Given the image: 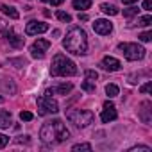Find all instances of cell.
<instances>
[{
  "label": "cell",
  "instance_id": "2e32d148",
  "mask_svg": "<svg viewBox=\"0 0 152 152\" xmlns=\"http://www.w3.org/2000/svg\"><path fill=\"white\" fill-rule=\"evenodd\" d=\"M0 11H2L4 15H7L9 18H13V20H18L20 18V13L15 9V7H11V6H6V4H0Z\"/></svg>",
  "mask_w": 152,
  "mask_h": 152
},
{
  "label": "cell",
  "instance_id": "44dd1931",
  "mask_svg": "<svg viewBox=\"0 0 152 152\" xmlns=\"http://www.w3.org/2000/svg\"><path fill=\"white\" fill-rule=\"evenodd\" d=\"M152 23V16L150 15H147V16H141V18H138V25H141V27H148Z\"/></svg>",
  "mask_w": 152,
  "mask_h": 152
},
{
  "label": "cell",
  "instance_id": "8fae6325",
  "mask_svg": "<svg viewBox=\"0 0 152 152\" xmlns=\"http://www.w3.org/2000/svg\"><path fill=\"white\" fill-rule=\"evenodd\" d=\"M93 31H95L97 34L106 36V34H109V32L113 31V23H111L109 20H95V23H93Z\"/></svg>",
  "mask_w": 152,
  "mask_h": 152
},
{
  "label": "cell",
  "instance_id": "8992f818",
  "mask_svg": "<svg viewBox=\"0 0 152 152\" xmlns=\"http://www.w3.org/2000/svg\"><path fill=\"white\" fill-rule=\"evenodd\" d=\"M59 111V106L56 102V99H52V93L47 91L45 95H41L38 99V115L39 116H45V115H50V113H57Z\"/></svg>",
  "mask_w": 152,
  "mask_h": 152
},
{
  "label": "cell",
  "instance_id": "e0dca14e",
  "mask_svg": "<svg viewBox=\"0 0 152 152\" xmlns=\"http://www.w3.org/2000/svg\"><path fill=\"white\" fill-rule=\"evenodd\" d=\"M100 9L106 13V15H109V16H116L120 11H118V7L115 6V4H109V2H102L100 4Z\"/></svg>",
  "mask_w": 152,
  "mask_h": 152
},
{
  "label": "cell",
  "instance_id": "7a4b0ae2",
  "mask_svg": "<svg viewBox=\"0 0 152 152\" xmlns=\"http://www.w3.org/2000/svg\"><path fill=\"white\" fill-rule=\"evenodd\" d=\"M63 47L75 56H84L88 50V36L81 27H72L63 39Z\"/></svg>",
  "mask_w": 152,
  "mask_h": 152
},
{
  "label": "cell",
  "instance_id": "ffe728a7",
  "mask_svg": "<svg viewBox=\"0 0 152 152\" xmlns=\"http://www.w3.org/2000/svg\"><path fill=\"white\" fill-rule=\"evenodd\" d=\"M84 75H86V81H91V83H95V81L99 79V73H97L95 70H86Z\"/></svg>",
  "mask_w": 152,
  "mask_h": 152
},
{
  "label": "cell",
  "instance_id": "30bf717a",
  "mask_svg": "<svg viewBox=\"0 0 152 152\" xmlns=\"http://www.w3.org/2000/svg\"><path fill=\"white\" fill-rule=\"evenodd\" d=\"M4 36H6V39L15 47V48H22L23 47V43H25V38H22V36H18V34H15V31H13V27H9V29H4Z\"/></svg>",
  "mask_w": 152,
  "mask_h": 152
},
{
  "label": "cell",
  "instance_id": "d6986e66",
  "mask_svg": "<svg viewBox=\"0 0 152 152\" xmlns=\"http://www.w3.org/2000/svg\"><path fill=\"white\" fill-rule=\"evenodd\" d=\"M106 93H107V97H116L120 93V90H118L116 84H107L106 86Z\"/></svg>",
  "mask_w": 152,
  "mask_h": 152
},
{
  "label": "cell",
  "instance_id": "83f0119b",
  "mask_svg": "<svg viewBox=\"0 0 152 152\" xmlns=\"http://www.w3.org/2000/svg\"><path fill=\"white\" fill-rule=\"evenodd\" d=\"M7 143H9V136H6V134H0V148H4Z\"/></svg>",
  "mask_w": 152,
  "mask_h": 152
},
{
  "label": "cell",
  "instance_id": "603a6c76",
  "mask_svg": "<svg viewBox=\"0 0 152 152\" xmlns=\"http://www.w3.org/2000/svg\"><path fill=\"white\" fill-rule=\"evenodd\" d=\"M72 150H75V152L77 150H91V145L90 143H77V145L72 147Z\"/></svg>",
  "mask_w": 152,
  "mask_h": 152
},
{
  "label": "cell",
  "instance_id": "ba28073f",
  "mask_svg": "<svg viewBox=\"0 0 152 152\" xmlns=\"http://www.w3.org/2000/svg\"><path fill=\"white\" fill-rule=\"evenodd\" d=\"M48 31V23L45 22H38V20H31L25 27V34L27 36H36V34H43Z\"/></svg>",
  "mask_w": 152,
  "mask_h": 152
},
{
  "label": "cell",
  "instance_id": "f1b7e54d",
  "mask_svg": "<svg viewBox=\"0 0 152 152\" xmlns=\"http://www.w3.org/2000/svg\"><path fill=\"white\" fill-rule=\"evenodd\" d=\"M150 88H152V81H148L147 84H143V86L140 88V91H141V93H150Z\"/></svg>",
  "mask_w": 152,
  "mask_h": 152
},
{
  "label": "cell",
  "instance_id": "5b68a950",
  "mask_svg": "<svg viewBox=\"0 0 152 152\" xmlns=\"http://www.w3.org/2000/svg\"><path fill=\"white\" fill-rule=\"evenodd\" d=\"M118 50L125 56V59L129 61H140L145 57V48L138 43H120Z\"/></svg>",
  "mask_w": 152,
  "mask_h": 152
},
{
  "label": "cell",
  "instance_id": "9c48e42d",
  "mask_svg": "<svg viewBox=\"0 0 152 152\" xmlns=\"http://www.w3.org/2000/svg\"><path fill=\"white\" fill-rule=\"evenodd\" d=\"M116 116H118V115H116L115 104L109 102V100H106V102H104V109H102V113H100V120H102L104 124H109V122H113Z\"/></svg>",
  "mask_w": 152,
  "mask_h": 152
},
{
  "label": "cell",
  "instance_id": "3957f363",
  "mask_svg": "<svg viewBox=\"0 0 152 152\" xmlns=\"http://www.w3.org/2000/svg\"><path fill=\"white\" fill-rule=\"evenodd\" d=\"M50 73L54 77H72L77 73V64L68 59L64 54H56L50 64Z\"/></svg>",
  "mask_w": 152,
  "mask_h": 152
},
{
  "label": "cell",
  "instance_id": "d590c367",
  "mask_svg": "<svg viewBox=\"0 0 152 152\" xmlns=\"http://www.w3.org/2000/svg\"><path fill=\"white\" fill-rule=\"evenodd\" d=\"M41 2H48V0H41Z\"/></svg>",
  "mask_w": 152,
  "mask_h": 152
},
{
  "label": "cell",
  "instance_id": "d6a6232c",
  "mask_svg": "<svg viewBox=\"0 0 152 152\" xmlns=\"http://www.w3.org/2000/svg\"><path fill=\"white\" fill-rule=\"evenodd\" d=\"M4 29H6V22L0 18V31H4Z\"/></svg>",
  "mask_w": 152,
  "mask_h": 152
},
{
  "label": "cell",
  "instance_id": "5bb4252c",
  "mask_svg": "<svg viewBox=\"0 0 152 152\" xmlns=\"http://www.w3.org/2000/svg\"><path fill=\"white\" fill-rule=\"evenodd\" d=\"M13 125V118H11V113L6 111V109H0V129H7Z\"/></svg>",
  "mask_w": 152,
  "mask_h": 152
},
{
  "label": "cell",
  "instance_id": "d4e9b609",
  "mask_svg": "<svg viewBox=\"0 0 152 152\" xmlns=\"http://www.w3.org/2000/svg\"><path fill=\"white\" fill-rule=\"evenodd\" d=\"M32 118H34V115L31 111H22L20 113V120H23V122H31Z\"/></svg>",
  "mask_w": 152,
  "mask_h": 152
},
{
  "label": "cell",
  "instance_id": "f546056e",
  "mask_svg": "<svg viewBox=\"0 0 152 152\" xmlns=\"http://www.w3.org/2000/svg\"><path fill=\"white\" fill-rule=\"evenodd\" d=\"M136 150H143V152H150V147H147V145H138V147H132V148H131V152H136Z\"/></svg>",
  "mask_w": 152,
  "mask_h": 152
},
{
  "label": "cell",
  "instance_id": "ac0fdd59",
  "mask_svg": "<svg viewBox=\"0 0 152 152\" xmlns=\"http://www.w3.org/2000/svg\"><path fill=\"white\" fill-rule=\"evenodd\" d=\"M73 9H77V11H81V9H90V6H91V0H73Z\"/></svg>",
  "mask_w": 152,
  "mask_h": 152
},
{
  "label": "cell",
  "instance_id": "4dcf8cb0",
  "mask_svg": "<svg viewBox=\"0 0 152 152\" xmlns=\"http://www.w3.org/2000/svg\"><path fill=\"white\" fill-rule=\"evenodd\" d=\"M143 9L145 11H150L152 9V0H145V2H143Z\"/></svg>",
  "mask_w": 152,
  "mask_h": 152
},
{
  "label": "cell",
  "instance_id": "836d02e7",
  "mask_svg": "<svg viewBox=\"0 0 152 152\" xmlns=\"http://www.w3.org/2000/svg\"><path fill=\"white\" fill-rule=\"evenodd\" d=\"M79 20H83V22H86V20H88V15H79Z\"/></svg>",
  "mask_w": 152,
  "mask_h": 152
},
{
  "label": "cell",
  "instance_id": "4316f807",
  "mask_svg": "<svg viewBox=\"0 0 152 152\" xmlns=\"http://www.w3.org/2000/svg\"><path fill=\"white\" fill-rule=\"evenodd\" d=\"M138 15V9L136 7H129V9H124V16H134Z\"/></svg>",
  "mask_w": 152,
  "mask_h": 152
},
{
  "label": "cell",
  "instance_id": "9a60e30c",
  "mask_svg": "<svg viewBox=\"0 0 152 152\" xmlns=\"http://www.w3.org/2000/svg\"><path fill=\"white\" fill-rule=\"evenodd\" d=\"M72 88H73V86H72L70 83H68V84L64 83V84H57V86L50 88L48 91H50L52 95H66V93H70V91H72Z\"/></svg>",
  "mask_w": 152,
  "mask_h": 152
},
{
  "label": "cell",
  "instance_id": "e575fe53",
  "mask_svg": "<svg viewBox=\"0 0 152 152\" xmlns=\"http://www.w3.org/2000/svg\"><path fill=\"white\" fill-rule=\"evenodd\" d=\"M124 4H134V2H138V0H122Z\"/></svg>",
  "mask_w": 152,
  "mask_h": 152
},
{
  "label": "cell",
  "instance_id": "277c9868",
  "mask_svg": "<svg viewBox=\"0 0 152 152\" xmlns=\"http://www.w3.org/2000/svg\"><path fill=\"white\" fill-rule=\"evenodd\" d=\"M66 118L75 125V127H88L91 122H93V113L91 111H86V109H72L66 113Z\"/></svg>",
  "mask_w": 152,
  "mask_h": 152
},
{
  "label": "cell",
  "instance_id": "cb8c5ba5",
  "mask_svg": "<svg viewBox=\"0 0 152 152\" xmlns=\"http://www.w3.org/2000/svg\"><path fill=\"white\" fill-rule=\"evenodd\" d=\"M84 91H88V93H91V91H95V83H91V81H86V83H83V86H81Z\"/></svg>",
  "mask_w": 152,
  "mask_h": 152
},
{
  "label": "cell",
  "instance_id": "484cf974",
  "mask_svg": "<svg viewBox=\"0 0 152 152\" xmlns=\"http://www.w3.org/2000/svg\"><path fill=\"white\" fill-rule=\"evenodd\" d=\"M138 38H140L141 41H145V43H147V41H150V39H152V32H150V31H147V32H141Z\"/></svg>",
  "mask_w": 152,
  "mask_h": 152
},
{
  "label": "cell",
  "instance_id": "52a82bcc",
  "mask_svg": "<svg viewBox=\"0 0 152 152\" xmlns=\"http://www.w3.org/2000/svg\"><path fill=\"white\" fill-rule=\"evenodd\" d=\"M50 48V41L48 39H38V41H34L32 45H31V56L34 57V59H43L45 57V52Z\"/></svg>",
  "mask_w": 152,
  "mask_h": 152
},
{
  "label": "cell",
  "instance_id": "7402d4cb",
  "mask_svg": "<svg viewBox=\"0 0 152 152\" xmlns=\"http://www.w3.org/2000/svg\"><path fill=\"white\" fill-rule=\"evenodd\" d=\"M56 16H57L61 22H66V23H70V22H72V16H70L68 13H64V11H57V13H56Z\"/></svg>",
  "mask_w": 152,
  "mask_h": 152
},
{
  "label": "cell",
  "instance_id": "4fadbf2b",
  "mask_svg": "<svg viewBox=\"0 0 152 152\" xmlns=\"http://www.w3.org/2000/svg\"><path fill=\"white\" fill-rule=\"evenodd\" d=\"M141 109H140V118L143 120V124H150V120H152V116H150V107H152V104L148 102V100H145V102H141V106H140Z\"/></svg>",
  "mask_w": 152,
  "mask_h": 152
},
{
  "label": "cell",
  "instance_id": "6da1fadb",
  "mask_svg": "<svg viewBox=\"0 0 152 152\" xmlns=\"http://www.w3.org/2000/svg\"><path fill=\"white\" fill-rule=\"evenodd\" d=\"M39 138L43 143L48 145H56V143H63L70 138V131L66 129V125L61 120H48L41 125L39 129Z\"/></svg>",
  "mask_w": 152,
  "mask_h": 152
},
{
  "label": "cell",
  "instance_id": "7c38bea8",
  "mask_svg": "<svg viewBox=\"0 0 152 152\" xmlns=\"http://www.w3.org/2000/svg\"><path fill=\"white\" fill-rule=\"evenodd\" d=\"M100 66L104 68V70H107V72H118L120 68H122V63L116 59V57H111V56H106L104 59H102V63H100Z\"/></svg>",
  "mask_w": 152,
  "mask_h": 152
},
{
  "label": "cell",
  "instance_id": "1f68e13d",
  "mask_svg": "<svg viewBox=\"0 0 152 152\" xmlns=\"http://www.w3.org/2000/svg\"><path fill=\"white\" fill-rule=\"evenodd\" d=\"M48 2H50L52 6H61V4L64 2V0H48Z\"/></svg>",
  "mask_w": 152,
  "mask_h": 152
}]
</instances>
